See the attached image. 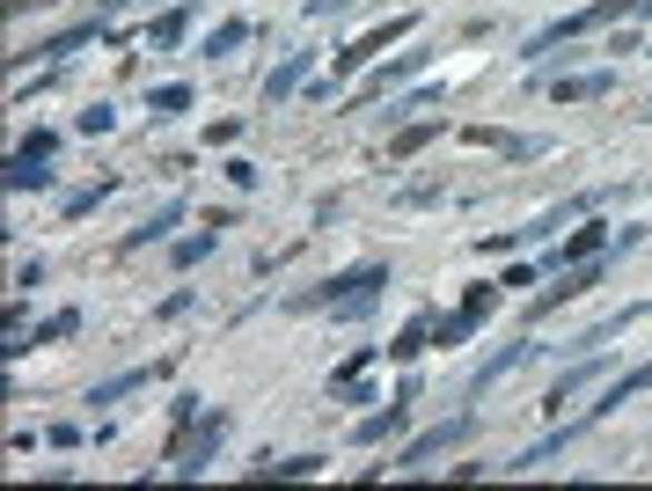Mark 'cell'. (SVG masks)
Instances as JSON below:
<instances>
[{"label":"cell","instance_id":"obj_1","mask_svg":"<svg viewBox=\"0 0 652 491\" xmlns=\"http://www.w3.org/2000/svg\"><path fill=\"white\" fill-rule=\"evenodd\" d=\"M623 16H645V0H594V8H580V16H564V22H550L543 37H528V52H521V59H543V52H557L564 37L609 30V22H623Z\"/></svg>","mask_w":652,"mask_h":491},{"label":"cell","instance_id":"obj_2","mask_svg":"<svg viewBox=\"0 0 652 491\" xmlns=\"http://www.w3.org/2000/svg\"><path fill=\"white\" fill-rule=\"evenodd\" d=\"M382 286H388V264H359V272H345V279H330V286H323V294H300L294 308H316V301H330L337 316H367Z\"/></svg>","mask_w":652,"mask_h":491},{"label":"cell","instance_id":"obj_3","mask_svg":"<svg viewBox=\"0 0 652 491\" xmlns=\"http://www.w3.org/2000/svg\"><path fill=\"white\" fill-rule=\"evenodd\" d=\"M470 433H476V411H462V419H447V425H433V433H418V440H411V448H404V455L388 462V470H425V462H433V455H447V448H462V440H470Z\"/></svg>","mask_w":652,"mask_h":491},{"label":"cell","instance_id":"obj_4","mask_svg":"<svg viewBox=\"0 0 652 491\" xmlns=\"http://www.w3.org/2000/svg\"><path fill=\"white\" fill-rule=\"evenodd\" d=\"M411 30H418V16H388L382 30H367V37H359V45H345V52L330 59V73H359V67H367L374 52H388V45H396V37H411Z\"/></svg>","mask_w":652,"mask_h":491},{"label":"cell","instance_id":"obj_5","mask_svg":"<svg viewBox=\"0 0 652 491\" xmlns=\"http://www.w3.org/2000/svg\"><path fill=\"white\" fill-rule=\"evenodd\" d=\"M45 161H52V132H37V140H22L16 147V161H8V192H45V184H52V169H45Z\"/></svg>","mask_w":652,"mask_h":491},{"label":"cell","instance_id":"obj_6","mask_svg":"<svg viewBox=\"0 0 652 491\" xmlns=\"http://www.w3.org/2000/svg\"><path fill=\"white\" fill-rule=\"evenodd\" d=\"M601 272H609V257H580V264H572V272H564L557 286H550V294H535V316H550L557 301H580L586 286H601Z\"/></svg>","mask_w":652,"mask_h":491},{"label":"cell","instance_id":"obj_7","mask_svg":"<svg viewBox=\"0 0 652 491\" xmlns=\"http://www.w3.org/2000/svg\"><path fill=\"white\" fill-rule=\"evenodd\" d=\"M411 404H418V389H404V396H388V411L359 419V425H353V440H359V448H374V440H396V433H404V419H411Z\"/></svg>","mask_w":652,"mask_h":491},{"label":"cell","instance_id":"obj_8","mask_svg":"<svg viewBox=\"0 0 652 491\" xmlns=\"http://www.w3.org/2000/svg\"><path fill=\"white\" fill-rule=\"evenodd\" d=\"M220 433H228V419H220V411H213V419H198V440H191V448H177V470L198 477L213 462V448H220Z\"/></svg>","mask_w":652,"mask_h":491},{"label":"cell","instance_id":"obj_9","mask_svg":"<svg viewBox=\"0 0 652 491\" xmlns=\"http://www.w3.org/2000/svg\"><path fill=\"white\" fill-rule=\"evenodd\" d=\"M609 88H616V73H564V81H550V96H557V104H594Z\"/></svg>","mask_w":652,"mask_h":491},{"label":"cell","instance_id":"obj_10","mask_svg":"<svg viewBox=\"0 0 652 491\" xmlns=\"http://www.w3.org/2000/svg\"><path fill=\"white\" fill-rule=\"evenodd\" d=\"M601 243H609V228H601V220H594V228H572V235H564V249H557L550 264L564 272V264H580V257H601Z\"/></svg>","mask_w":652,"mask_h":491},{"label":"cell","instance_id":"obj_11","mask_svg":"<svg viewBox=\"0 0 652 491\" xmlns=\"http://www.w3.org/2000/svg\"><path fill=\"white\" fill-rule=\"evenodd\" d=\"M418 67H425V52H404V59H396V67H382V73H374V81H367V88H359L353 104H374V96H388V88L404 81V73H418Z\"/></svg>","mask_w":652,"mask_h":491},{"label":"cell","instance_id":"obj_12","mask_svg":"<svg viewBox=\"0 0 652 491\" xmlns=\"http://www.w3.org/2000/svg\"><path fill=\"white\" fill-rule=\"evenodd\" d=\"M110 192H118V176H103V184H89V192H67V198H59V213H67V220H81V213H96Z\"/></svg>","mask_w":652,"mask_h":491},{"label":"cell","instance_id":"obj_13","mask_svg":"<svg viewBox=\"0 0 652 491\" xmlns=\"http://www.w3.org/2000/svg\"><path fill=\"white\" fill-rule=\"evenodd\" d=\"M300 73H308V52H294V59H286V67H279V73H271V81H265V104H286V96H294V88H300Z\"/></svg>","mask_w":652,"mask_h":491},{"label":"cell","instance_id":"obj_14","mask_svg":"<svg viewBox=\"0 0 652 491\" xmlns=\"http://www.w3.org/2000/svg\"><path fill=\"white\" fill-rule=\"evenodd\" d=\"M110 8H118V0H110ZM110 8H96V16H89V22H73V30H67V37H52V45H45V59H59V52H73V45H89V37H96V30H103V16H110Z\"/></svg>","mask_w":652,"mask_h":491},{"label":"cell","instance_id":"obj_15","mask_svg":"<svg viewBox=\"0 0 652 491\" xmlns=\"http://www.w3.org/2000/svg\"><path fill=\"white\" fill-rule=\"evenodd\" d=\"M147 382H155V367H132V374H118V382L89 389V404H118V396H132V389H147Z\"/></svg>","mask_w":652,"mask_h":491},{"label":"cell","instance_id":"obj_16","mask_svg":"<svg viewBox=\"0 0 652 491\" xmlns=\"http://www.w3.org/2000/svg\"><path fill=\"white\" fill-rule=\"evenodd\" d=\"M594 374H601V360H594V367H572V374H557V389H550L543 404H550V411H564V404H572V396L586 389V382H594Z\"/></svg>","mask_w":652,"mask_h":491},{"label":"cell","instance_id":"obj_17","mask_svg":"<svg viewBox=\"0 0 652 491\" xmlns=\"http://www.w3.org/2000/svg\"><path fill=\"white\" fill-rule=\"evenodd\" d=\"M521 360H528V345H506V352H498V360H484V374H476V382H470V396H484V389H492V382H498V374H506V367H521Z\"/></svg>","mask_w":652,"mask_h":491},{"label":"cell","instance_id":"obj_18","mask_svg":"<svg viewBox=\"0 0 652 491\" xmlns=\"http://www.w3.org/2000/svg\"><path fill=\"white\" fill-rule=\"evenodd\" d=\"M177 213H184V206H161V213H155V220H140V228L125 235V249H140V243H161V235L177 228Z\"/></svg>","mask_w":652,"mask_h":491},{"label":"cell","instance_id":"obj_19","mask_svg":"<svg viewBox=\"0 0 652 491\" xmlns=\"http://www.w3.org/2000/svg\"><path fill=\"white\" fill-rule=\"evenodd\" d=\"M418 352H425V316H411L396 331V345H388V360H418Z\"/></svg>","mask_w":652,"mask_h":491},{"label":"cell","instance_id":"obj_20","mask_svg":"<svg viewBox=\"0 0 652 491\" xmlns=\"http://www.w3.org/2000/svg\"><path fill=\"white\" fill-rule=\"evenodd\" d=\"M323 455H286V462H257V477H316Z\"/></svg>","mask_w":652,"mask_h":491},{"label":"cell","instance_id":"obj_21","mask_svg":"<svg viewBox=\"0 0 652 491\" xmlns=\"http://www.w3.org/2000/svg\"><path fill=\"white\" fill-rule=\"evenodd\" d=\"M433 132H441V125H411V132H396V147H388V161H411V155H418L425 140H433Z\"/></svg>","mask_w":652,"mask_h":491},{"label":"cell","instance_id":"obj_22","mask_svg":"<svg viewBox=\"0 0 652 491\" xmlns=\"http://www.w3.org/2000/svg\"><path fill=\"white\" fill-rule=\"evenodd\" d=\"M177 110H191V88H184V81L155 88V118H177Z\"/></svg>","mask_w":652,"mask_h":491},{"label":"cell","instance_id":"obj_23","mask_svg":"<svg viewBox=\"0 0 652 491\" xmlns=\"http://www.w3.org/2000/svg\"><path fill=\"white\" fill-rule=\"evenodd\" d=\"M184 30H191V8H177V16H161L155 30H147V45H177Z\"/></svg>","mask_w":652,"mask_h":491},{"label":"cell","instance_id":"obj_24","mask_svg":"<svg viewBox=\"0 0 652 491\" xmlns=\"http://www.w3.org/2000/svg\"><path fill=\"white\" fill-rule=\"evenodd\" d=\"M220 243V220H206V235H191V243H177V264H198L206 249Z\"/></svg>","mask_w":652,"mask_h":491},{"label":"cell","instance_id":"obj_25","mask_svg":"<svg viewBox=\"0 0 652 491\" xmlns=\"http://www.w3.org/2000/svg\"><path fill=\"white\" fill-rule=\"evenodd\" d=\"M243 37H249V22H220V30L206 37V52H235V45H243Z\"/></svg>","mask_w":652,"mask_h":491},{"label":"cell","instance_id":"obj_26","mask_svg":"<svg viewBox=\"0 0 652 491\" xmlns=\"http://www.w3.org/2000/svg\"><path fill=\"white\" fill-rule=\"evenodd\" d=\"M476 331V316H470V308H462V316H447L441 323V337H433V345H462V337H470Z\"/></svg>","mask_w":652,"mask_h":491},{"label":"cell","instance_id":"obj_27","mask_svg":"<svg viewBox=\"0 0 652 491\" xmlns=\"http://www.w3.org/2000/svg\"><path fill=\"white\" fill-rule=\"evenodd\" d=\"M353 0H308V16H345Z\"/></svg>","mask_w":652,"mask_h":491}]
</instances>
